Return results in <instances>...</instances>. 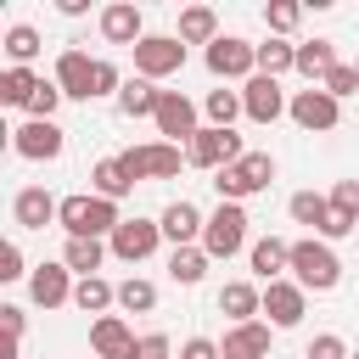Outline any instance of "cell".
<instances>
[{
	"mask_svg": "<svg viewBox=\"0 0 359 359\" xmlns=\"http://www.w3.org/2000/svg\"><path fill=\"white\" fill-rule=\"evenodd\" d=\"M56 224L67 230V236H112L118 224H123V213H118V202H107V196H62V213H56Z\"/></svg>",
	"mask_w": 359,
	"mask_h": 359,
	"instance_id": "6da1fadb",
	"label": "cell"
},
{
	"mask_svg": "<svg viewBox=\"0 0 359 359\" xmlns=\"http://www.w3.org/2000/svg\"><path fill=\"white\" fill-rule=\"evenodd\" d=\"M269 185H275V157H269V151H247L241 163H230V168H219V174H213L219 202H241V196L269 191Z\"/></svg>",
	"mask_w": 359,
	"mask_h": 359,
	"instance_id": "7a4b0ae2",
	"label": "cell"
},
{
	"mask_svg": "<svg viewBox=\"0 0 359 359\" xmlns=\"http://www.w3.org/2000/svg\"><path fill=\"white\" fill-rule=\"evenodd\" d=\"M292 275H297L303 292H331L342 280V264H337V252L325 241L309 236V241H292Z\"/></svg>",
	"mask_w": 359,
	"mask_h": 359,
	"instance_id": "3957f363",
	"label": "cell"
},
{
	"mask_svg": "<svg viewBox=\"0 0 359 359\" xmlns=\"http://www.w3.org/2000/svg\"><path fill=\"white\" fill-rule=\"evenodd\" d=\"M241 241H247V213H241V202H219V208L208 213V224H202V252H208V258H230V252H241Z\"/></svg>",
	"mask_w": 359,
	"mask_h": 359,
	"instance_id": "277c9868",
	"label": "cell"
},
{
	"mask_svg": "<svg viewBox=\"0 0 359 359\" xmlns=\"http://www.w3.org/2000/svg\"><path fill=\"white\" fill-rule=\"evenodd\" d=\"M185 67V39L180 34H146L140 45H135V73L140 79H168V73H180Z\"/></svg>",
	"mask_w": 359,
	"mask_h": 359,
	"instance_id": "5b68a950",
	"label": "cell"
},
{
	"mask_svg": "<svg viewBox=\"0 0 359 359\" xmlns=\"http://www.w3.org/2000/svg\"><path fill=\"white\" fill-rule=\"evenodd\" d=\"M202 62H208V73L213 79H252L258 73V45H247V39H236V34H219L208 50H202Z\"/></svg>",
	"mask_w": 359,
	"mask_h": 359,
	"instance_id": "8992f818",
	"label": "cell"
},
{
	"mask_svg": "<svg viewBox=\"0 0 359 359\" xmlns=\"http://www.w3.org/2000/svg\"><path fill=\"white\" fill-rule=\"evenodd\" d=\"M185 157H191L196 168H213V174H219V168L241 163V157H247V146H241V135H236V129H213V123H202V129H196V140L185 146Z\"/></svg>",
	"mask_w": 359,
	"mask_h": 359,
	"instance_id": "52a82bcc",
	"label": "cell"
},
{
	"mask_svg": "<svg viewBox=\"0 0 359 359\" xmlns=\"http://www.w3.org/2000/svg\"><path fill=\"white\" fill-rule=\"evenodd\" d=\"M123 157V168H129V180H174L180 174V163H191L180 146H168V140H151V146H129V151H118Z\"/></svg>",
	"mask_w": 359,
	"mask_h": 359,
	"instance_id": "ba28073f",
	"label": "cell"
},
{
	"mask_svg": "<svg viewBox=\"0 0 359 359\" xmlns=\"http://www.w3.org/2000/svg\"><path fill=\"white\" fill-rule=\"evenodd\" d=\"M286 112H292V123H297V129H309V135H325V129H337V123H342V101H337V95H325L320 84L297 90Z\"/></svg>",
	"mask_w": 359,
	"mask_h": 359,
	"instance_id": "9c48e42d",
	"label": "cell"
},
{
	"mask_svg": "<svg viewBox=\"0 0 359 359\" xmlns=\"http://www.w3.org/2000/svg\"><path fill=\"white\" fill-rule=\"evenodd\" d=\"M151 123H157V135H163L168 146H180V140L191 146V140H196V129H202V123H196V101H191V95H180V90H163V101H157V118H151Z\"/></svg>",
	"mask_w": 359,
	"mask_h": 359,
	"instance_id": "30bf717a",
	"label": "cell"
},
{
	"mask_svg": "<svg viewBox=\"0 0 359 359\" xmlns=\"http://www.w3.org/2000/svg\"><path fill=\"white\" fill-rule=\"evenodd\" d=\"M157 241H163V224H157V219H123V224L107 236L112 258H123V264H140V258H151V252H157Z\"/></svg>",
	"mask_w": 359,
	"mask_h": 359,
	"instance_id": "8fae6325",
	"label": "cell"
},
{
	"mask_svg": "<svg viewBox=\"0 0 359 359\" xmlns=\"http://www.w3.org/2000/svg\"><path fill=\"white\" fill-rule=\"evenodd\" d=\"M11 146H17V157H28V163H56L67 140H62L56 118H28V123L11 135Z\"/></svg>",
	"mask_w": 359,
	"mask_h": 359,
	"instance_id": "7c38bea8",
	"label": "cell"
},
{
	"mask_svg": "<svg viewBox=\"0 0 359 359\" xmlns=\"http://www.w3.org/2000/svg\"><path fill=\"white\" fill-rule=\"evenodd\" d=\"M241 107H247V118L252 123H275L292 101L280 95V79H264V73H252L247 84H241Z\"/></svg>",
	"mask_w": 359,
	"mask_h": 359,
	"instance_id": "4fadbf2b",
	"label": "cell"
},
{
	"mask_svg": "<svg viewBox=\"0 0 359 359\" xmlns=\"http://www.w3.org/2000/svg\"><path fill=\"white\" fill-rule=\"evenodd\" d=\"M101 39H107V45H140V39H146L140 6H135V0H112V6L101 11Z\"/></svg>",
	"mask_w": 359,
	"mask_h": 359,
	"instance_id": "5bb4252c",
	"label": "cell"
},
{
	"mask_svg": "<svg viewBox=\"0 0 359 359\" xmlns=\"http://www.w3.org/2000/svg\"><path fill=\"white\" fill-rule=\"evenodd\" d=\"M303 303H309V297H303L297 280H269V286H264V314H269L275 331H292V325L303 320Z\"/></svg>",
	"mask_w": 359,
	"mask_h": 359,
	"instance_id": "9a60e30c",
	"label": "cell"
},
{
	"mask_svg": "<svg viewBox=\"0 0 359 359\" xmlns=\"http://www.w3.org/2000/svg\"><path fill=\"white\" fill-rule=\"evenodd\" d=\"M56 213H62V202H56L45 185H22V191L11 196V219H17L22 230H45Z\"/></svg>",
	"mask_w": 359,
	"mask_h": 359,
	"instance_id": "2e32d148",
	"label": "cell"
},
{
	"mask_svg": "<svg viewBox=\"0 0 359 359\" xmlns=\"http://www.w3.org/2000/svg\"><path fill=\"white\" fill-rule=\"evenodd\" d=\"M157 224H163V241H174V247H202V224H208V219L196 213V202H185V196H180V202H168V208H163V219H157Z\"/></svg>",
	"mask_w": 359,
	"mask_h": 359,
	"instance_id": "e0dca14e",
	"label": "cell"
},
{
	"mask_svg": "<svg viewBox=\"0 0 359 359\" xmlns=\"http://www.w3.org/2000/svg\"><path fill=\"white\" fill-rule=\"evenodd\" d=\"M73 269L56 258V264H39L34 275H28V292H34V303L39 309H62V303H73V280H67Z\"/></svg>",
	"mask_w": 359,
	"mask_h": 359,
	"instance_id": "ac0fdd59",
	"label": "cell"
},
{
	"mask_svg": "<svg viewBox=\"0 0 359 359\" xmlns=\"http://www.w3.org/2000/svg\"><path fill=\"white\" fill-rule=\"evenodd\" d=\"M135 331L118 320V314H101L95 325H90V348H95V359H135Z\"/></svg>",
	"mask_w": 359,
	"mask_h": 359,
	"instance_id": "d6986e66",
	"label": "cell"
},
{
	"mask_svg": "<svg viewBox=\"0 0 359 359\" xmlns=\"http://www.w3.org/2000/svg\"><path fill=\"white\" fill-rule=\"evenodd\" d=\"M219 359H269V325H264V320L230 325L224 342H219Z\"/></svg>",
	"mask_w": 359,
	"mask_h": 359,
	"instance_id": "ffe728a7",
	"label": "cell"
},
{
	"mask_svg": "<svg viewBox=\"0 0 359 359\" xmlns=\"http://www.w3.org/2000/svg\"><path fill=\"white\" fill-rule=\"evenodd\" d=\"M56 84H62V95L90 101V84H95V56H84V50H62V56H56Z\"/></svg>",
	"mask_w": 359,
	"mask_h": 359,
	"instance_id": "44dd1931",
	"label": "cell"
},
{
	"mask_svg": "<svg viewBox=\"0 0 359 359\" xmlns=\"http://www.w3.org/2000/svg\"><path fill=\"white\" fill-rule=\"evenodd\" d=\"M252 275L269 286V280H286V269H292V241H280V236H264V241H252Z\"/></svg>",
	"mask_w": 359,
	"mask_h": 359,
	"instance_id": "7402d4cb",
	"label": "cell"
},
{
	"mask_svg": "<svg viewBox=\"0 0 359 359\" xmlns=\"http://www.w3.org/2000/svg\"><path fill=\"white\" fill-rule=\"evenodd\" d=\"M219 314H230L236 325H247V320L264 314V292H258L252 280H224V286H219Z\"/></svg>",
	"mask_w": 359,
	"mask_h": 359,
	"instance_id": "603a6c76",
	"label": "cell"
},
{
	"mask_svg": "<svg viewBox=\"0 0 359 359\" xmlns=\"http://www.w3.org/2000/svg\"><path fill=\"white\" fill-rule=\"evenodd\" d=\"M157 101H163V90L151 84V79H123V90H118V112L123 118H157Z\"/></svg>",
	"mask_w": 359,
	"mask_h": 359,
	"instance_id": "cb8c5ba5",
	"label": "cell"
},
{
	"mask_svg": "<svg viewBox=\"0 0 359 359\" xmlns=\"http://www.w3.org/2000/svg\"><path fill=\"white\" fill-rule=\"evenodd\" d=\"M331 67H342L331 39H309V45H297V73H303L309 84H325V79H331Z\"/></svg>",
	"mask_w": 359,
	"mask_h": 359,
	"instance_id": "d4e9b609",
	"label": "cell"
},
{
	"mask_svg": "<svg viewBox=\"0 0 359 359\" xmlns=\"http://www.w3.org/2000/svg\"><path fill=\"white\" fill-rule=\"evenodd\" d=\"M90 185H95V196H107V202H123V196L135 191V180H129L123 157H101V163L90 168Z\"/></svg>",
	"mask_w": 359,
	"mask_h": 359,
	"instance_id": "484cf974",
	"label": "cell"
},
{
	"mask_svg": "<svg viewBox=\"0 0 359 359\" xmlns=\"http://www.w3.org/2000/svg\"><path fill=\"white\" fill-rule=\"evenodd\" d=\"M107 252H112V247H107V241H95V236H67L62 264H67V269L84 280V275H95V269H101V258H107Z\"/></svg>",
	"mask_w": 359,
	"mask_h": 359,
	"instance_id": "4316f807",
	"label": "cell"
},
{
	"mask_svg": "<svg viewBox=\"0 0 359 359\" xmlns=\"http://www.w3.org/2000/svg\"><path fill=\"white\" fill-rule=\"evenodd\" d=\"M180 39H185V45H213V39H219V17H213L208 6H185V11H180Z\"/></svg>",
	"mask_w": 359,
	"mask_h": 359,
	"instance_id": "83f0119b",
	"label": "cell"
},
{
	"mask_svg": "<svg viewBox=\"0 0 359 359\" xmlns=\"http://www.w3.org/2000/svg\"><path fill=\"white\" fill-rule=\"evenodd\" d=\"M258 73H264V79L297 73V45H286V39H264V45H258Z\"/></svg>",
	"mask_w": 359,
	"mask_h": 359,
	"instance_id": "f1b7e54d",
	"label": "cell"
},
{
	"mask_svg": "<svg viewBox=\"0 0 359 359\" xmlns=\"http://www.w3.org/2000/svg\"><path fill=\"white\" fill-rule=\"evenodd\" d=\"M202 112H208L213 129H230L247 107H241V90H208V95H202Z\"/></svg>",
	"mask_w": 359,
	"mask_h": 359,
	"instance_id": "f546056e",
	"label": "cell"
},
{
	"mask_svg": "<svg viewBox=\"0 0 359 359\" xmlns=\"http://www.w3.org/2000/svg\"><path fill=\"white\" fill-rule=\"evenodd\" d=\"M286 213H292L297 224H314V230L325 236V219H331V196H320V191H297V196L286 202Z\"/></svg>",
	"mask_w": 359,
	"mask_h": 359,
	"instance_id": "4dcf8cb0",
	"label": "cell"
},
{
	"mask_svg": "<svg viewBox=\"0 0 359 359\" xmlns=\"http://www.w3.org/2000/svg\"><path fill=\"white\" fill-rule=\"evenodd\" d=\"M73 303H79L84 314H107V309L118 303V286H107L101 275H84V280L73 286Z\"/></svg>",
	"mask_w": 359,
	"mask_h": 359,
	"instance_id": "1f68e13d",
	"label": "cell"
},
{
	"mask_svg": "<svg viewBox=\"0 0 359 359\" xmlns=\"http://www.w3.org/2000/svg\"><path fill=\"white\" fill-rule=\"evenodd\" d=\"M6 56H11V67H28L39 56V28L34 22H11L6 28Z\"/></svg>",
	"mask_w": 359,
	"mask_h": 359,
	"instance_id": "d6a6232c",
	"label": "cell"
},
{
	"mask_svg": "<svg viewBox=\"0 0 359 359\" xmlns=\"http://www.w3.org/2000/svg\"><path fill=\"white\" fill-rule=\"evenodd\" d=\"M34 90H39V79H34L28 67H6V73H0V101H6V107H22V112H28Z\"/></svg>",
	"mask_w": 359,
	"mask_h": 359,
	"instance_id": "836d02e7",
	"label": "cell"
},
{
	"mask_svg": "<svg viewBox=\"0 0 359 359\" xmlns=\"http://www.w3.org/2000/svg\"><path fill=\"white\" fill-rule=\"evenodd\" d=\"M168 275H174L180 286H196V280L208 275V252H202V247H174V252H168Z\"/></svg>",
	"mask_w": 359,
	"mask_h": 359,
	"instance_id": "e575fe53",
	"label": "cell"
},
{
	"mask_svg": "<svg viewBox=\"0 0 359 359\" xmlns=\"http://www.w3.org/2000/svg\"><path fill=\"white\" fill-rule=\"evenodd\" d=\"M118 309H129V314H151V309H157V286L140 280V275H129V280L118 286Z\"/></svg>",
	"mask_w": 359,
	"mask_h": 359,
	"instance_id": "d590c367",
	"label": "cell"
},
{
	"mask_svg": "<svg viewBox=\"0 0 359 359\" xmlns=\"http://www.w3.org/2000/svg\"><path fill=\"white\" fill-rule=\"evenodd\" d=\"M297 17H303V6H292V0H275V6L264 11V22L275 28V39H280V34H292V28H297Z\"/></svg>",
	"mask_w": 359,
	"mask_h": 359,
	"instance_id": "8d00e7d4",
	"label": "cell"
},
{
	"mask_svg": "<svg viewBox=\"0 0 359 359\" xmlns=\"http://www.w3.org/2000/svg\"><path fill=\"white\" fill-rule=\"evenodd\" d=\"M118 90H123V73H118L107 56H95V84H90V101H95V95H118Z\"/></svg>",
	"mask_w": 359,
	"mask_h": 359,
	"instance_id": "74e56055",
	"label": "cell"
},
{
	"mask_svg": "<svg viewBox=\"0 0 359 359\" xmlns=\"http://www.w3.org/2000/svg\"><path fill=\"white\" fill-rule=\"evenodd\" d=\"M56 107H62V84H56V79H50V84L39 79V90H34V101H28V118H50Z\"/></svg>",
	"mask_w": 359,
	"mask_h": 359,
	"instance_id": "f35d334b",
	"label": "cell"
},
{
	"mask_svg": "<svg viewBox=\"0 0 359 359\" xmlns=\"http://www.w3.org/2000/svg\"><path fill=\"white\" fill-rule=\"evenodd\" d=\"M303 359H353V353H348V342H342L337 331H320V337L309 342V353H303Z\"/></svg>",
	"mask_w": 359,
	"mask_h": 359,
	"instance_id": "ab89813d",
	"label": "cell"
},
{
	"mask_svg": "<svg viewBox=\"0 0 359 359\" xmlns=\"http://www.w3.org/2000/svg\"><path fill=\"white\" fill-rule=\"evenodd\" d=\"M331 208L348 213V219H359V180H337L331 185Z\"/></svg>",
	"mask_w": 359,
	"mask_h": 359,
	"instance_id": "60d3db41",
	"label": "cell"
},
{
	"mask_svg": "<svg viewBox=\"0 0 359 359\" xmlns=\"http://www.w3.org/2000/svg\"><path fill=\"white\" fill-rule=\"evenodd\" d=\"M320 90H325V95H337V101H342V95H353V90H359V73H353V67H331V79H325V84H320Z\"/></svg>",
	"mask_w": 359,
	"mask_h": 359,
	"instance_id": "b9f144b4",
	"label": "cell"
},
{
	"mask_svg": "<svg viewBox=\"0 0 359 359\" xmlns=\"http://www.w3.org/2000/svg\"><path fill=\"white\" fill-rule=\"evenodd\" d=\"M174 353V342L163 337V331H146L140 342H135V359H168Z\"/></svg>",
	"mask_w": 359,
	"mask_h": 359,
	"instance_id": "7bdbcfd3",
	"label": "cell"
},
{
	"mask_svg": "<svg viewBox=\"0 0 359 359\" xmlns=\"http://www.w3.org/2000/svg\"><path fill=\"white\" fill-rule=\"evenodd\" d=\"M17 275H28V269H22V247L6 241V247H0V280H17Z\"/></svg>",
	"mask_w": 359,
	"mask_h": 359,
	"instance_id": "ee69618b",
	"label": "cell"
},
{
	"mask_svg": "<svg viewBox=\"0 0 359 359\" xmlns=\"http://www.w3.org/2000/svg\"><path fill=\"white\" fill-rule=\"evenodd\" d=\"M180 359H219V342H208V337H191V342H180Z\"/></svg>",
	"mask_w": 359,
	"mask_h": 359,
	"instance_id": "f6af8a7d",
	"label": "cell"
},
{
	"mask_svg": "<svg viewBox=\"0 0 359 359\" xmlns=\"http://www.w3.org/2000/svg\"><path fill=\"white\" fill-rule=\"evenodd\" d=\"M0 320H6V337L17 342V337H22V309H17V303H6V309H0Z\"/></svg>",
	"mask_w": 359,
	"mask_h": 359,
	"instance_id": "bcb514c9",
	"label": "cell"
},
{
	"mask_svg": "<svg viewBox=\"0 0 359 359\" xmlns=\"http://www.w3.org/2000/svg\"><path fill=\"white\" fill-rule=\"evenodd\" d=\"M84 6H90V0H56V11H62V17H84Z\"/></svg>",
	"mask_w": 359,
	"mask_h": 359,
	"instance_id": "7dc6e473",
	"label": "cell"
},
{
	"mask_svg": "<svg viewBox=\"0 0 359 359\" xmlns=\"http://www.w3.org/2000/svg\"><path fill=\"white\" fill-rule=\"evenodd\" d=\"M353 73H359V62H353Z\"/></svg>",
	"mask_w": 359,
	"mask_h": 359,
	"instance_id": "c3c4849f",
	"label": "cell"
},
{
	"mask_svg": "<svg viewBox=\"0 0 359 359\" xmlns=\"http://www.w3.org/2000/svg\"><path fill=\"white\" fill-rule=\"evenodd\" d=\"M353 359H359V353H353Z\"/></svg>",
	"mask_w": 359,
	"mask_h": 359,
	"instance_id": "681fc988",
	"label": "cell"
}]
</instances>
